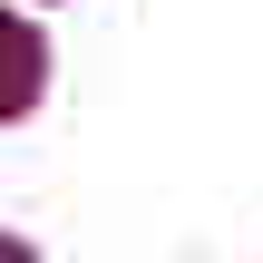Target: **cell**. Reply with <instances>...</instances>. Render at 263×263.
<instances>
[{
  "mask_svg": "<svg viewBox=\"0 0 263 263\" xmlns=\"http://www.w3.org/2000/svg\"><path fill=\"white\" fill-rule=\"evenodd\" d=\"M39 88H49V39L20 10H0V127H20L39 107Z\"/></svg>",
  "mask_w": 263,
  "mask_h": 263,
  "instance_id": "cell-1",
  "label": "cell"
}]
</instances>
